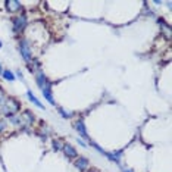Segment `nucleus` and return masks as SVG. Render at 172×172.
I'll return each mask as SVG.
<instances>
[{
    "label": "nucleus",
    "mask_w": 172,
    "mask_h": 172,
    "mask_svg": "<svg viewBox=\"0 0 172 172\" xmlns=\"http://www.w3.org/2000/svg\"><path fill=\"white\" fill-rule=\"evenodd\" d=\"M75 129H77L78 134H79L83 138L88 140V135H87V131H85V127H84L83 121H77V122H75Z\"/></svg>",
    "instance_id": "obj_6"
},
{
    "label": "nucleus",
    "mask_w": 172,
    "mask_h": 172,
    "mask_svg": "<svg viewBox=\"0 0 172 172\" xmlns=\"http://www.w3.org/2000/svg\"><path fill=\"white\" fill-rule=\"evenodd\" d=\"M19 109V103L15 99H6L5 103L2 105V112H5L7 115H12Z\"/></svg>",
    "instance_id": "obj_2"
},
{
    "label": "nucleus",
    "mask_w": 172,
    "mask_h": 172,
    "mask_svg": "<svg viewBox=\"0 0 172 172\" xmlns=\"http://www.w3.org/2000/svg\"><path fill=\"white\" fill-rule=\"evenodd\" d=\"M59 112L62 113V116H63V118H69V116H71V113H69V112H65L62 107H59Z\"/></svg>",
    "instance_id": "obj_13"
},
{
    "label": "nucleus",
    "mask_w": 172,
    "mask_h": 172,
    "mask_svg": "<svg viewBox=\"0 0 172 172\" xmlns=\"http://www.w3.org/2000/svg\"><path fill=\"white\" fill-rule=\"evenodd\" d=\"M27 96H28V99H29V102H33L37 107H40V109H44V106L41 105V102H40V100L33 94V91H27Z\"/></svg>",
    "instance_id": "obj_9"
},
{
    "label": "nucleus",
    "mask_w": 172,
    "mask_h": 172,
    "mask_svg": "<svg viewBox=\"0 0 172 172\" xmlns=\"http://www.w3.org/2000/svg\"><path fill=\"white\" fill-rule=\"evenodd\" d=\"M0 47H2V41H0Z\"/></svg>",
    "instance_id": "obj_16"
},
{
    "label": "nucleus",
    "mask_w": 172,
    "mask_h": 172,
    "mask_svg": "<svg viewBox=\"0 0 172 172\" xmlns=\"http://www.w3.org/2000/svg\"><path fill=\"white\" fill-rule=\"evenodd\" d=\"M35 79H37V85L40 87V90H41V94L46 97V100H49L52 105H55V100H53V96H52V85H50V83L47 81V78L44 77V74L43 72H38L37 74V77H35Z\"/></svg>",
    "instance_id": "obj_1"
},
{
    "label": "nucleus",
    "mask_w": 172,
    "mask_h": 172,
    "mask_svg": "<svg viewBox=\"0 0 172 172\" xmlns=\"http://www.w3.org/2000/svg\"><path fill=\"white\" fill-rule=\"evenodd\" d=\"M75 166H77L79 171H85V169L88 168V159H85V157H77Z\"/></svg>",
    "instance_id": "obj_8"
},
{
    "label": "nucleus",
    "mask_w": 172,
    "mask_h": 172,
    "mask_svg": "<svg viewBox=\"0 0 172 172\" xmlns=\"http://www.w3.org/2000/svg\"><path fill=\"white\" fill-rule=\"evenodd\" d=\"M3 78L7 79V81H15V75H13L9 69H5V71H3Z\"/></svg>",
    "instance_id": "obj_10"
},
{
    "label": "nucleus",
    "mask_w": 172,
    "mask_h": 172,
    "mask_svg": "<svg viewBox=\"0 0 172 172\" xmlns=\"http://www.w3.org/2000/svg\"><path fill=\"white\" fill-rule=\"evenodd\" d=\"M161 27L163 28V29H165V33H166V37H171V29H169V28H168L166 25H165V24L162 22V21H161Z\"/></svg>",
    "instance_id": "obj_12"
},
{
    "label": "nucleus",
    "mask_w": 172,
    "mask_h": 172,
    "mask_svg": "<svg viewBox=\"0 0 172 172\" xmlns=\"http://www.w3.org/2000/svg\"><path fill=\"white\" fill-rule=\"evenodd\" d=\"M12 22H13V29L16 31V33H21L24 28L27 27V19L25 16H16L12 19Z\"/></svg>",
    "instance_id": "obj_4"
},
{
    "label": "nucleus",
    "mask_w": 172,
    "mask_h": 172,
    "mask_svg": "<svg viewBox=\"0 0 172 172\" xmlns=\"http://www.w3.org/2000/svg\"><path fill=\"white\" fill-rule=\"evenodd\" d=\"M124 172H133V171H129V169H124Z\"/></svg>",
    "instance_id": "obj_15"
},
{
    "label": "nucleus",
    "mask_w": 172,
    "mask_h": 172,
    "mask_svg": "<svg viewBox=\"0 0 172 172\" xmlns=\"http://www.w3.org/2000/svg\"><path fill=\"white\" fill-rule=\"evenodd\" d=\"M52 146H53V149H55L56 152H57V150H62V147H63V144H62L61 140H53Z\"/></svg>",
    "instance_id": "obj_11"
},
{
    "label": "nucleus",
    "mask_w": 172,
    "mask_h": 172,
    "mask_svg": "<svg viewBox=\"0 0 172 172\" xmlns=\"http://www.w3.org/2000/svg\"><path fill=\"white\" fill-rule=\"evenodd\" d=\"M62 150H63V153H65L66 157H77V150L74 149L71 144H63Z\"/></svg>",
    "instance_id": "obj_7"
},
{
    "label": "nucleus",
    "mask_w": 172,
    "mask_h": 172,
    "mask_svg": "<svg viewBox=\"0 0 172 172\" xmlns=\"http://www.w3.org/2000/svg\"><path fill=\"white\" fill-rule=\"evenodd\" d=\"M5 6L9 12H19L22 9V6H21V3H19L18 0H6Z\"/></svg>",
    "instance_id": "obj_5"
},
{
    "label": "nucleus",
    "mask_w": 172,
    "mask_h": 172,
    "mask_svg": "<svg viewBox=\"0 0 172 172\" xmlns=\"http://www.w3.org/2000/svg\"><path fill=\"white\" fill-rule=\"evenodd\" d=\"M6 128V121H0V131H3Z\"/></svg>",
    "instance_id": "obj_14"
},
{
    "label": "nucleus",
    "mask_w": 172,
    "mask_h": 172,
    "mask_svg": "<svg viewBox=\"0 0 172 172\" xmlns=\"http://www.w3.org/2000/svg\"><path fill=\"white\" fill-rule=\"evenodd\" d=\"M0 72H2V69H0Z\"/></svg>",
    "instance_id": "obj_17"
},
{
    "label": "nucleus",
    "mask_w": 172,
    "mask_h": 172,
    "mask_svg": "<svg viewBox=\"0 0 172 172\" xmlns=\"http://www.w3.org/2000/svg\"><path fill=\"white\" fill-rule=\"evenodd\" d=\"M19 52H21V55H22L24 61L25 62H29L31 61V52H29V46L25 40H22L21 43H19Z\"/></svg>",
    "instance_id": "obj_3"
}]
</instances>
